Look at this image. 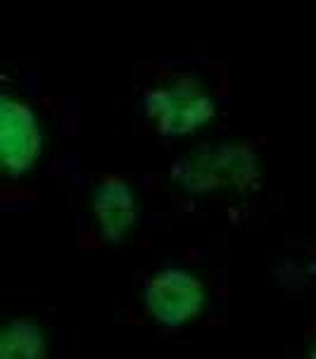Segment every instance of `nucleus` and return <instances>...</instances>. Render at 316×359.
Segmentation results:
<instances>
[{
  "label": "nucleus",
  "instance_id": "obj_1",
  "mask_svg": "<svg viewBox=\"0 0 316 359\" xmlns=\"http://www.w3.org/2000/svg\"><path fill=\"white\" fill-rule=\"evenodd\" d=\"M214 100L188 79L145 93V112L162 136H188L214 117Z\"/></svg>",
  "mask_w": 316,
  "mask_h": 359
},
{
  "label": "nucleus",
  "instance_id": "obj_2",
  "mask_svg": "<svg viewBox=\"0 0 316 359\" xmlns=\"http://www.w3.org/2000/svg\"><path fill=\"white\" fill-rule=\"evenodd\" d=\"M205 305V288L193 273L164 269L145 285V307L162 326L176 328L195 319Z\"/></svg>",
  "mask_w": 316,
  "mask_h": 359
},
{
  "label": "nucleus",
  "instance_id": "obj_3",
  "mask_svg": "<svg viewBox=\"0 0 316 359\" xmlns=\"http://www.w3.org/2000/svg\"><path fill=\"white\" fill-rule=\"evenodd\" d=\"M41 124L36 112L20 100L3 98L0 109V148L3 164L10 174H24L34 167L41 155Z\"/></svg>",
  "mask_w": 316,
  "mask_h": 359
},
{
  "label": "nucleus",
  "instance_id": "obj_4",
  "mask_svg": "<svg viewBox=\"0 0 316 359\" xmlns=\"http://www.w3.org/2000/svg\"><path fill=\"white\" fill-rule=\"evenodd\" d=\"M93 210L95 217H98L102 236L112 243L124 238L138 217L136 196H133L129 184H124L121 179L102 181V186L93 198Z\"/></svg>",
  "mask_w": 316,
  "mask_h": 359
},
{
  "label": "nucleus",
  "instance_id": "obj_5",
  "mask_svg": "<svg viewBox=\"0 0 316 359\" xmlns=\"http://www.w3.org/2000/svg\"><path fill=\"white\" fill-rule=\"evenodd\" d=\"M43 333L34 321H12L0 340V357H43Z\"/></svg>",
  "mask_w": 316,
  "mask_h": 359
},
{
  "label": "nucleus",
  "instance_id": "obj_6",
  "mask_svg": "<svg viewBox=\"0 0 316 359\" xmlns=\"http://www.w3.org/2000/svg\"><path fill=\"white\" fill-rule=\"evenodd\" d=\"M312 357H316V348H314V352H312Z\"/></svg>",
  "mask_w": 316,
  "mask_h": 359
}]
</instances>
